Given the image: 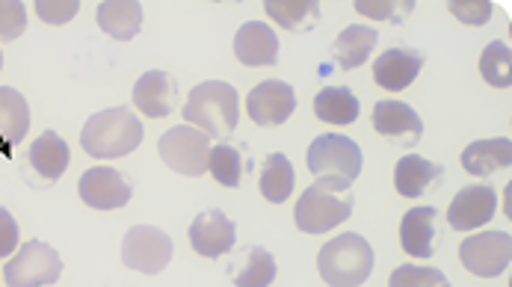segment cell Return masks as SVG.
Masks as SVG:
<instances>
[{
  "label": "cell",
  "mask_w": 512,
  "mask_h": 287,
  "mask_svg": "<svg viewBox=\"0 0 512 287\" xmlns=\"http://www.w3.org/2000/svg\"><path fill=\"white\" fill-rule=\"evenodd\" d=\"M264 9L279 27L291 33H308L320 21V3L314 0H270L264 3Z\"/></svg>",
  "instance_id": "484cf974"
},
{
  "label": "cell",
  "mask_w": 512,
  "mask_h": 287,
  "mask_svg": "<svg viewBox=\"0 0 512 287\" xmlns=\"http://www.w3.org/2000/svg\"><path fill=\"white\" fill-rule=\"evenodd\" d=\"M276 282V258L264 246H252L243 255V264L234 270L237 287H270Z\"/></svg>",
  "instance_id": "83f0119b"
},
{
  "label": "cell",
  "mask_w": 512,
  "mask_h": 287,
  "mask_svg": "<svg viewBox=\"0 0 512 287\" xmlns=\"http://www.w3.org/2000/svg\"><path fill=\"white\" fill-rule=\"evenodd\" d=\"M388 287H450L447 276L436 267H418V264H406L397 267L388 279Z\"/></svg>",
  "instance_id": "4dcf8cb0"
},
{
  "label": "cell",
  "mask_w": 512,
  "mask_h": 287,
  "mask_svg": "<svg viewBox=\"0 0 512 287\" xmlns=\"http://www.w3.org/2000/svg\"><path fill=\"white\" fill-rule=\"evenodd\" d=\"M0 69H3V51H0Z\"/></svg>",
  "instance_id": "8d00e7d4"
},
{
  "label": "cell",
  "mask_w": 512,
  "mask_h": 287,
  "mask_svg": "<svg viewBox=\"0 0 512 287\" xmlns=\"http://www.w3.org/2000/svg\"><path fill=\"white\" fill-rule=\"evenodd\" d=\"M234 243H237L234 222L222 211H205L190 225V246L202 258H222L234 249Z\"/></svg>",
  "instance_id": "5bb4252c"
},
{
  "label": "cell",
  "mask_w": 512,
  "mask_h": 287,
  "mask_svg": "<svg viewBox=\"0 0 512 287\" xmlns=\"http://www.w3.org/2000/svg\"><path fill=\"white\" fill-rule=\"evenodd\" d=\"M305 163H308V172L314 178H338L344 184H353L362 175L365 157H362V148L350 137L320 134L314 143L308 145Z\"/></svg>",
  "instance_id": "5b68a950"
},
{
  "label": "cell",
  "mask_w": 512,
  "mask_h": 287,
  "mask_svg": "<svg viewBox=\"0 0 512 287\" xmlns=\"http://www.w3.org/2000/svg\"><path fill=\"white\" fill-rule=\"evenodd\" d=\"M350 216H353V193L350 184L338 178H317V184H311L293 208V222L305 234H326L335 225L347 222Z\"/></svg>",
  "instance_id": "3957f363"
},
{
  "label": "cell",
  "mask_w": 512,
  "mask_h": 287,
  "mask_svg": "<svg viewBox=\"0 0 512 287\" xmlns=\"http://www.w3.org/2000/svg\"><path fill=\"white\" fill-rule=\"evenodd\" d=\"M400 246L412 258H433V252H436V208H412L403 216Z\"/></svg>",
  "instance_id": "d6986e66"
},
{
  "label": "cell",
  "mask_w": 512,
  "mask_h": 287,
  "mask_svg": "<svg viewBox=\"0 0 512 287\" xmlns=\"http://www.w3.org/2000/svg\"><path fill=\"white\" fill-rule=\"evenodd\" d=\"M178 80L166 72H146L134 83V107L148 119H166L175 107Z\"/></svg>",
  "instance_id": "e0dca14e"
},
{
  "label": "cell",
  "mask_w": 512,
  "mask_h": 287,
  "mask_svg": "<svg viewBox=\"0 0 512 287\" xmlns=\"http://www.w3.org/2000/svg\"><path fill=\"white\" fill-rule=\"evenodd\" d=\"M296 110V92L285 80H267L255 86L246 98V113L255 125H282Z\"/></svg>",
  "instance_id": "8fae6325"
},
{
  "label": "cell",
  "mask_w": 512,
  "mask_h": 287,
  "mask_svg": "<svg viewBox=\"0 0 512 287\" xmlns=\"http://www.w3.org/2000/svg\"><path fill=\"white\" fill-rule=\"evenodd\" d=\"M160 160L175 169L178 175H187V178H199L208 172V157H211V140L190 128V125H178V128H169L160 143Z\"/></svg>",
  "instance_id": "52a82bcc"
},
{
  "label": "cell",
  "mask_w": 512,
  "mask_h": 287,
  "mask_svg": "<svg viewBox=\"0 0 512 287\" xmlns=\"http://www.w3.org/2000/svg\"><path fill=\"white\" fill-rule=\"evenodd\" d=\"M27 30V9L18 0H0V42H12Z\"/></svg>",
  "instance_id": "d6a6232c"
},
{
  "label": "cell",
  "mask_w": 512,
  "mask_h": 287,
  "mask_svg": "<svg viewBox=\"0 0 512 287\" xmlns=\"http://www.w3.org/2000/svg\"><path fill=\"white\" fill-rule=\"evenodd\" d=\"M480 74L489 86L495 89H510L512 86V54L507 42H489L483 57H480Z\"/></svg>",
  "instance_id": "f1b7e54d"
},
{
  "label": "cell",
  "mask_w": 512,
  "mask_h": 287,
  "mask_svg": "<svg viewBox=\"0 0 512 287\" xmlns=\"http://www.w3.org/2000/svg\"><path fill=\"white\" fill-rule=\"evenodd\" d=\"M498 211V193L489 184H471L462 187L450 208H447V222L453 231H474L480 225H486Z\"/></svg>",
  "instance_id": "7c38bea8"
},
{
  "label": "cell",
  "mask_w": 512,
  "mask_h": 287,
  "mask_svg": "<svg viewBox=\"0 0 512 287\" xmlns=\"http://www.w3.org/2000/svg\"><path fill=\"white\" fill-rule=\"evenodd\" d=\"M181 116L190 128L202 131L208 140L211 137L225 140L237 131V122H240L237 89L231 83H222V80H205L190 92Z\"/></svg>",
  "instance_id": "6da1fadb"
},
{
  "label": "cell",
  "mask_w": 512,
  "mask_h": 287,
  "mask_svg": "<svg viewBox=\"0 0 512 287\" xmlns=\"http://www.w3.org/2000/svg\"><path fill=\"white\" fill-rule=\"evenodd\" d=\"M293 181H296V178H293V166L285 154L276 151V154H270V157L264 160L258 187H261V193H264L267 202H273V205L288 202V196H291L293 190Z\"/></svg>",
  "instance_id": "4316f807"
},
{
  "label": "cell",
  "mask_w": 512,
  "mask_h": 287,
  "mask_svg": "<svg viewBox=\"0 0 512 287\" xmlns=\"http://www.w3.org/2000/svg\"><path fill=\"white\" fill-rule=\"evenodd\" d=\"M234 57L249 66H276L279 63V39L264 21H246L234 36Z\"/></svg>",
  "instance_id": "9a60e30c"
},
{
  "label": "cell",
  "mask_w": 512,
  "mask_h": 287,
  "mask_svg": "<svg viewBox=\"0 0 512 287\" xmlns=\"http://www.w3.org/2000/svg\"><path fill=\"white\" fill-rule=\"evenodd\" d=\"M18 246V222L6 208H0V258L12 255Z\"/></svg>",
  "instance_id": "d590c367"
},
{
  "label": "cell",
  "mask_w": 512,
  "mask_h": 287,
  "mask_svg": "<svg viewBox=\"0 0 512 287\" xmlns=\"http://www.w3.org/2000/svg\"><path fill=\"white\" fill-rule=\"evenodd\" d=\"M208 172L222 187H240L243 181V154L234 145H214L208 157Z\"/></svg>",
  "instance_id": "f546056e"
},
{
  "label": "cell",
  "mask_w": 512,
  "mask_h": 287,
  "mask_svg": "<svg viewBox=\"0 0 512 287\" xmlns=\"http://www.w3.org/2000/svg\"><path fill=\"white\" fill-rule=\"evenodd\" d=\"M424 69V54L415 48H391L382 51L373 63V80L388 92H403L418 72Z\"/></svg>",
  "instance_id": "2e32d148"
},
{
  "label": "cell",
  "mask_w": 512,
  "mask_h": 287,
  "mask_svg": "<svg viewBox=\"0 0 512 287\" xmlns=\"http://www.w3.org/2000/svg\"><path fill=\"white\" fill-rule=\"evenodd\" d=\"M30 128V107L27 98L18 89L0 86V151H12V145H18L27 137Z\"/></svg>",
  "instance_id": "44dd1931"
},
{
  "label": "cell",
  "mask_w": 512,
  "mask_h": 287,
  "mask_svg": "<svg viewBox=\"0 0 512 287\" xmlns=\"http://www.w3.org/2000/svg\"><path fill=\"white\" fill-rule=\"evenodd\" d=\"M27 160L45 181H57L69 169V145L63 143L60 134L45 131L27 148Z\"/></svg>",
  "instance_id": "cb8c5ba5"
},
{
  "label": "cell",
  "mask_w": 512,
  "mask_h": 287,
  "mask_svg": "<svg viewBox=\"0 0 512 287\" xmlns=\"http://www.w3.org/2000/svg\"><path fill=\"white\" fill-rule=\"evenodd\" d=\"M77 193L95 211H119V208H125L131 202L134 187L128 184V178H122L119 169L95 166V169L83 172V178L77 184Z\"/></svg>",
  "instance_id": "30bf717a"
},
{
  "label": "cell",
  "mask_w": 512,
  "mask_h": 287,
  "mask_svg": "<svg viewBox=\"0 0 512 287\" xmlns=\"http://www.w3.org/2000/svg\"><path fill=\"white\" fill-rule=\"evenodd\" d=\"M172 258V237L154 225H134L122 240V264L128 270L157 276Z\"/></svg>",
  "instance_id": "9c48e42d"
},
{
  "label": "cell",
  "mask_w": 512,
  "mask_h": 287,
  "mask_svg": "<svg viewBox=\"0 0 512 287\" xmlns=\"http://www.w3.org/2000/svg\"><path fill=\"white\" fill-rule=\"evenodd\" d=\"M359 98L347 86H326L314 98V113L326 125H353L359 119Z\"/></svg>",
  "instance_id": "d4e9b609"
},
{
  "label": "cell",
  "mask_w": 512,
  "mask_h": 287,
  "mask_svg": "<svg viewBox=\"0 0 512 287\" xmlns=\"http://www.w3.org/2000/svg\"><path fill=\"white\" fill-rule=\"evenodd\" d=\"M373 128L379 137H385L394 145H418L421 134H424V122L421 116L403 104V101H379L373 107Z\"/></svg>",
  "instance_id": "4fadbf2b"
},
{
  "label": "cell",
  "mask_w": 512,
  "mask_h": 287,
  "mask_svg": "<svg viewBox=\"0 0 512 287\" xmlns=\"http://www.w3.org/2000/svg\"><path fill=\"white\" fill-rule=\"evenodd\" d=\"M415 3L412 0H356V12L376 21H391L400 24L412 15Z\"/></svg>",
  "instance_id": "1f68e13d"
},
{
  "label": "cell",
  "mask_w": 512,
  "mask_h": 287,
  "mask_svg": "<svg viewBox=\"0 0 512 287\" xmlns=\"http://www.w3.org/2000/svg\"><path fill=\"white\" fill-rule=\"evenodd\" d=\"M459 261L465 264L468 273L480 279H495L507 273L512 261V237L507 231H483L471 234L459 246Z\"/></svg>",
  "instance_id": "ba28073f"
},
{
  "label": "cell",
  "mask_w": 512,
  "mask_h": 287,
  "mask_svg": "<svg viewBox=\"0 0 512 287\" xmlns=\"http://www.w3.org/2000/svg\"><path fill=\"white\" fill-rule=\"evenodd\" d=\"M376 42H379V33L373 27H365V24L347 27L332 45V57L344 72H353L370 60V51L376 48Z\"/></svg>",
  "instance_id": "603a6c76"
},
{
  "label": "cell",
  "mask_w": 512,
  "mask_h": 287,
  "mask_svg": "<svg viewBox=\"0 0 512 287\" xmlns=\"http://www.w3.org/2000/svg\"><path fill=\"white\" fill-rule=\"evenodd\" d=\"M512 163V143L507 137L498 140H477L462 151V169L474 178H486Z\"/></svg>",
  "instance_id": "7402d4cb"
},
{
  "label": "cell",
  "mask_w": 512,
  "mask_h": 287,
  "mask_svg": "<svg viewBox=\"0 0 512 287\" xmlns=\"http://www.w3.org/2000/svg\"><path fill=\"white\" fill-rule=\"evenodd\" d=\"M441 175H444V169H441L439 163H430V160L421 157V154H406V157H400L397 166H394V187H397L400 196L418 199V196H424L430 187L439 184Z\"/></svg>",
  "instance_id": "ac0fdd59"
},
{
  "label": "cell",
  "mask_w": 512,
  "mask_h": 287,
  "mask_svg": "<svg viewBox=\"0 0 512 287\" xmlns=\"http://www.w3.org/2000/svg\"><path fill=\"white\" fill-rule=\"evenodd\" d=\"M36 12L45 24H69L80 12V3L77 0H39Z\"/></svg>",
  "instance_id": "e575fe53"
},
{
  "label": "cell",
  "mask_w": 512,
  "mask_h": 287,
  "mask_svg": "<svg viewBox=\"0 0 512 287\" xmlns=\"http://www.w3.org/2000/svg\"><path fill=\"white\" fill-rule=\"evenodd\" d=\"M143 143V122L128 107H110L95 113L80 134V145L95 160H113L137 151Z\"/></svg>",
  "instance_id": "7a4b0ae2"
},
{
  "label": "cell",
  "mask_w": 512,
  "mask_h": 287,
  "mask_svg": "<svg viewBox=\"0 0 512 287\" xmlns=\"http://www.w3.org/2000/svg\"><path fill=\"white\" fill-rule=\"evenodd\" d=\"M95 21L107 36L128 42L143 27V6L137 0H107V3H98Z\"/></svg>",
  "instance_id": "ffe728a7"
},
{
  "label": "cell",
  "mask_w": 512,
  "mask_h": 287,
  "mask_svg": "<svg viewBox=\"0 0 512 287\" xmlns=\"http://www.w3.org/2000/svg\"><path fill=\"white\" fill-rule=\"evenodd\" d=\"M320 279L329 287H359L373 273V249L362 234L347 231L329 240L317 255Z\"/></svg>",
  "instance_id": "277c9868"
},
{
  "label": "cell",
  "mask_w": 512,
  "mask_h": 287,
  "mask_svg": "<svg viewBox=\"0 0 512 287\" xmlns=\"http://www.w3.org/2000/svg\"><path fill=\"white\" fill-rule=\"evenodd\" d=\"M447 9L453 12V18H459L468 27H480L492 18V3L489 0H450Z\"/></svg>",
  "instance_id": "836d02e7"
},
{
  "label": "cell",
  "mask_w": 512,
  "mask_h": 287,
  "mask_svg": "<svg viewBox=\"0 0 512 287\" xmlns=\"http://www.w3.org/2000/svg\"><path fill=\"white\" fill-rule=\"evenodd\" d=\"M60 276H63V261L42 240H27L3 267L6 287H48Z\"/></svg>",
  "instance_id": "8992f818"
}]
</instances>
